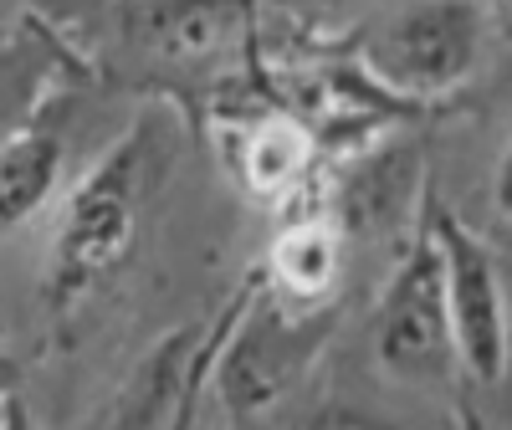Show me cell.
I'll return each instance as SVG.
<instances>
[{
	"instance_id": "7a4b0ae2",
	"label": "cell",
	"mask_w": 512,
	"mask_h": 430,
	"mask_svg": "<svg viewBox=\"0 0 512 430\" xmlns=\"http://www.w3.org/2000/svg\"><path fill=\"white\" fill-rule=\"evenodd\" d=\"M333 328H338V303L333 308H287L251 272L246 292L210 328V364H205L231 420L272 415L303 384V374L318 364Z\"/></svg>"
},
{
	"instance_id": "7c38bea8",
	"label": "cell",
	"mask_w": 512,
	"mask_h": 430,
	"mask_svg": "<svg viewBox=\"0 0 512 430\" xmlns=\"http://www.w3.org/2000/svg\"><path fill=\"white\" fill-rule=\"evenodd\" d=\"M313 430H420V425H395L379 415H354V410H328L313 420Z\"/></svg>"
},
{
	"instance_id": "8992f818",
	"label": "cell",
	"mask_w": 512,
	"mask_h": 430,
	"mask_svg": "<svg viewBox=\"0 0 512 430\" xmlns=\"http://www.w3.org/2000/svg\"><path fill=\"white\" fill-rule=\"evenodd\" d=\"M369 349L374 364L420 390H451L456 379V349H451V318H446V282H441V251L431 231L420 226L400 256L395 277L384 282L374 318H369Z\"/></svg>"
},
{
	"instance_id": "277c9868",
	"label": "cell",
	"mask_w": 512,
	"mask_h": 430,
	"mask_svg": "<svg viewBox=\"0 0 512 430\" xmlns=\"http://www.w3.org/2000/svg\"><path fill=\"white\" fill-rule=\"evenodd\" d=\"M113 41L149 82L221 88L256 47V0H123Z\"/></svg>"
},
{
	"instance_id": "4fadbf2b",
	"label": "cell",
	"mask_w": 512,
	"mask_h": 430,
	"mask_svg": "<svg viewBox=\"0 0 512 430\" xmlns=\"http://www.w3.org/2000/svg\"><path fill=\"white\" fill-rule=\"evenodd\" d=\"M0 430H36V425H31V410L21 405V395H16V390L0 395Z\"/></svg>"
},
{
	"instance_id": "52a82bcc",
	"label": "cell",
	"mask_w": 512,
	"mask_h": 430,
	"mask_svg": "<svg viewBox=\"0 0 512 430\" xmlns=\"http://www.w3.org/2000/svg\"><path fill=\"white\" fill-rule=\"evenodd\" d=\"M420 226L431 231V241L441 251L456 369L477 384H502V374H507V287H502V267H497L487 236L466 226L431 185L420 195Z\"/></svg>"
},
{
	"instance_id": "5b68a950",
	"label": "cell",
	"mask_w": 512,
	"mask_h": 430,
	"mask_svg": "<svg viewBox=\"0 0 512 430\" xmlns=\"http://www.w3.org/2000/svg\"><path fill=\"white\" fill-rule=\"evenodd\" d=\"M205 108H210V128H216L221 164L246 200L272 205L282 215L313 200L323 139L313 134L303 113L287 108L277 93L241 88V77L210 88Z\"/></svg>"
},
{
	"instance_id": "3957f363",
	"label": "cell",
	"mask_w": 512,
	"mask_h": 430,
	"mask_svg": "<svg viewBox=\"0 0 512 430\" xmlns=\"http://www.w3.org/2000/svg\"><path fill=\"white\" fill-rule=\"evenodd\" d=\"M492 16L482 0H415L354 41V62L405 108L451 98L487 52Z\"/></svg>"
},
{
	"instance_id": "9c48e42d",
	"label": "cell",
	"mask_w": 512,
	"mask_h": 430,
	"mask_svg": "<svg viewBox=\"0 0 512 430\" xmlns=\"http://www.w3.org/2000/svg\"><path fill=\"white\" fill-rule=\"evenodd\" d=\"M67 72H77V52L47 21H21L0 31V144L41 118Z\"/></svg>"
},
{
	"instance_id": "ba28073f",
	"label": "cell",
	"mask_w": 512,
	"mask_h": 430,
	"mask_svg": "<svg viewBox=\"0 0 512 430\" xmlns=\"http://www.w3.org/2000/svg\"><path fill=\"white\" fill-rule=\"evenodd\" d=\"M349 267V236L333 221V210L308 200L282 215L267 246V262L256 267L262 287L287 308H333Z\"/></svg>"
},
{
	"instance_id": "8fae6325",
	"label": "cell",
	"mask_w": 512,
	"mask_h": 430,
	"mask_svg": "<svg viewBox=\"0 0 512 430\" xmlns=\"http://www.w3.org/2000/svg\"><path fill=\"white\" fill-rule=\"evenodd\" d=\"M425 180L415 175V154H364L354 180L328 200L333 221L344 226V236L354 231H384L390 221H400V205L420 200Z\"/></svg>"
},
{
	"instance_id": "30bf717a",
	"label": "cell",
	"mask_w": 512,
	"mask_h": 430,
	"mask_svg": "<svg viewBox=\"0 0 512 430\" xmlns=\"http://www.w3.org/2000/svg\"><path fill=\"white\" fill-rule=\"evenodd\" d=\"M62 169H67V139L47 118L26 123L21 134L0 144V236L26 226L57 195Z\"/></svg>"
},
{
	"instance_id": "6da1fadb",
	"label": "cell",
	"mask_w": 512,
	"mask_h": 430,
	"mask_svg": "<svg viewBox=\"0 0 512 430\" xmlns=\"http://www.w3.org/2000/svg\"><path fill=\"white\" fill-rule=\"evenodd\" d=\"M175 164V128L164 113H139L72 185L52 236L41 297L57 323L77 318L139 251L144 215Z\"/></svg>"
}]
</instances>
